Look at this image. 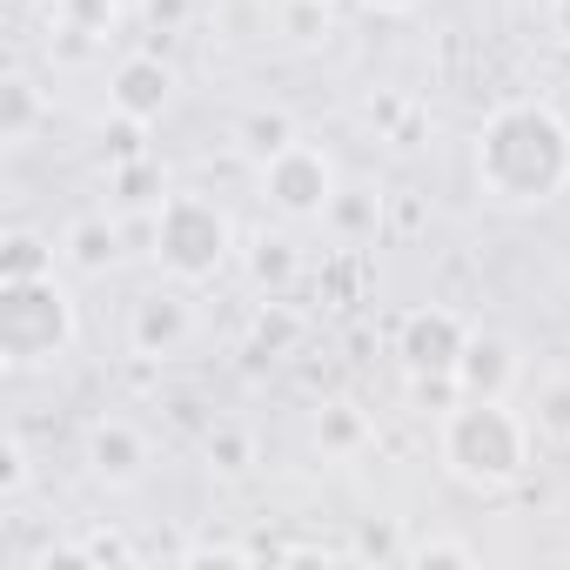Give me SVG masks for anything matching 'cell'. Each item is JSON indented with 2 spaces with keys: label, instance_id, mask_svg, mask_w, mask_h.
<instances>
[{
  "label": "cell",
  "instance_id": "1",
  "mask_svg": "<svg viewBox=\"0 0 570 570\" xmlns=\"http://www.w3.org/2000/svg\"><path fill=\"white\" fill-rule=\"evenodd\" d=\"M476 195L497 208H543L570 188V121L550 101H503L470 148Z\"/></svg>",
  "mask_w": 570,
  "mask_h": 570
},
{
  "label": "cell",
  "instance_id": "2",
  "mask_svg": "<svg viewBox=\"0 0 570 570\" xmlns=\"http://www.w3.org/2000/svg\"><path fill=\"white\" fill-rule=\"evenodd\" d=\"M537 430L510 410V396H456L436 430V456L470 490H510L530 470Z\"/></svg>",
  "mask_w": 570,
  "mask_h": 570
},
{
  "label": "cell",
  "instance_id": "3",
  "mask_svg": "<svg viewBox=\"0 0 570 570\" xmlns=\"http://www.w3.org/2000/svg\"><path fill=\"white\" fill-rule=\"evenodd\" d=\"M148 255L168 282H215L235 262V222L215 195H161V208H148Z\"/></svg>",
  "mask_w": 570,
  "mask_h": 570
},
{
  "label": "cell",
  "instance_id": "4",
  "mask_svg": "<svg viewBox=\"0 0 570 570\" xmlns=\"http://www.w3.org/2000/svg\"><path fill=\"white\" fill-rule=\"evenodd\" d=\"M81 336V309L68 296V282L55 275H28V282H0V363L8 370H35V363H61Z\"/></svg>",
  "mask_w": 570,
  "mask_h": 570
},
{
  "label": "cell",
  "instance_id": "5",
  "mask_svg": "<svg viewBox=\"0 0 570 570\" xmlns=\"http://www.w3.org/2000/svg\"><path fill=\"white\" fill-rule=\"evenodd\" d=\"M255 181H262V202L282 215V222H323L330 202L343 195V175H336V155L316 148V141H289L282 155L255 161Z\"/></svg>",
  "mask_w": 570,
  "mask_h": 570
},
{
  "label": "cell",
  "instance_id": "6",
  "mask_svg": "<svg viewBox=\"0 0 570 570\" xmlns=\"http://www.w3.org/2000/svg\"><path fill=\"white\" fill-rule=\"evenodd\" d=\"M463 343H470V323L443 303H423L396 323V363L410 383H430V376H456L463 363Z\"/></svg>",
  "mask_w": 570,
  "mask_h": 570
},
{
  "label": "cell",
  "instance_id": "7",
  "mask_svg": "<svg viewBox=\"0 0 570 570\" xmlns=\"http://www.w3.org/2000/svg\"><path fill=\"white\" fill-rule=\"evenodd\" d=\"M181 289H188V282H168V289H148V296L128 303V350H135L141 363H168V356L188 350L195 309H188Z\"/></svg>",
  "mask_w": 570,
  "mask_h": 570
},
{
  "label": "cell",
  "instance_id": "8",
  "mask_svg": "<svg viewBox=\"0 0 570 570\" xmlns=\"http://www.w3.org/2000/svg\"><path fill=\"white\" fill-rule=\"evenodd\" d=\"M168 101H175V68L161 55L115 61V75H108V115H128V121H148L155 128L168 115Z\"/></svg>",
  "mask_w": 570,
  "mask_h": 570
},
{
  "label": "cell",
  "instance_id": "9",
  "mask_svg": "<svg viewBox=\"0 0 570 570\" xmlns=\"http://www.w3.org/2000/svg\"><path fill=\"white\" fill-rule=\"evenodd\" d=\"M517 376H523L517 336H503V330H470L463 363H456V390H463V396H510Z\"/></svg>",
  "mask_w": 570,
  "mask_h": 570
},
{
  "label": "cell",
  "instance_id": "10",
  "mask_svg": "<svg viewBox=\"0 0 570 570\" xmlns=\"http://www.w3.org/2000/svg\"><path fill=\"white\" fill-rule=\"evenodd\" d=\"M88 476L108 483V490H135L148 476V436L128 416H101L88 430Z\"/></svg>",
  "mask_w": 570,
  "mask_h": 570
},
{
  "label": "cell",
  "instance_id": "11",
  "mask_svg": "<svg viewBox=\"0 0 570 570\" xmlns=\"http://www.w3.org/2000/svg\"><path fill=\"white\" fill-rule=\"evenodd\" d=\"M48 128V88L28 68L0 75V148H28Z\"/></svg>",
  "mask_w": 570,
  "mask_h": 570
},
{
  "label": "cell",
  "instance_id": "12",
  "mask_svg": "<svg viewBox=\"0 0 570 570\" xmlns=\"http://www.w3.org/2000/svg\"><path fill=\"white\" fill-rule=\"evenodd\" d=\"M61 262L75 275H115L121 268V222L108 215H75L68 235H61Z\"/></svg>",
  "mask_w": 570,
  "mask_h": 570
},
{
  "label": "cell",
  "instance_id": "13",
  "mask_svg": "<svg viewBox=\"0 0 570 570\" xmlns=\"http://www.w3.org/2000/svg\"><path fill=\"white\" fill-rule=\"evenodd\" d=\"M248 275H255V289H262V296H289V289H296V275H303L296 242H289V235H262V242L248 248Z\"/></svg>",
  "mask_w": 570,
  "mask_h": 570
},
{
  "label": "cell",
  "instance_id": "14",
  "mask_svg": "<svg viewBox=\"0 0 570 570\" xmlns=\"http://www.w3.org/2000/svg\"><path fill=\"white\" fill-rule=\"evenodd\" d=\"M61 248L41 228H8L0 235V282H28V275H55Z\"/></svg>",
  "mask_w": 570,
  "mask_h": 570
},
{
  "label": "cell",
  "instance_id": "15",
  "mask_svg": "<svg viewBox=\"0 0 570 570\" xmlns=\"http://www.w3.org/2000/svg\"><path fill=\"white\" fill-rule=\"evenodd\" d=\"M303 343V323H296V309L282 303V296H268L262 309H255V330H248V356L262 363V356H289Z\"/></svg>",
  "mask_w": 570,
  "mask_h": 570
},
{
  "label": "cell",
  "instance_id": "16",
  "mask_svg": "<svg viewBox=\"0 0 570 570\" xmlns=\"http://www.w3.org/2000/svg\"><path fill=\"white\" fill-rule=\"evenodd\" d=\"M370 443V416L356 403H323L316 410V450L323 456H356Z\"/></svg>",
  "mask_w": 570,
  "mask_h": 570
},
{
  "label": "cell",
  "instance_id": "17",
  "mask_svg": "<svg viewBox=\"0 0 570 570\" xmlns=\"http://www.w3.org/2000/svg\"><path fill=\"white\" fill-rule=\"evenodd\" d=\"M235 141H242V155H248V161H268V155H282V148L303 141V135H296V121L282 115V108H255V115H242Z\"/></svg>",
  "mask_w": 570,
  "mask_h": 570
},
{
  "label": "cell",
  "instance_id": "18",
  "mask_svg": "<svg viewBox=\"0 0 570 570\" xmlns=\"http://www.w3.org/2000/svg\"><path fill=\"white\" fill-rule=\"evenodd\" d=\"M403 563H416V570H470V563H483V550H476L470 537L430 530V537H416V543L403 550Z\"/></svg>",
  "mask_w": 570,
  "mask_h": 570
},
{
  "label": "cell",
  "instance_id": "19",
  "mask_svg": "<svg viewBox=\"0 0 570 570\" xmlns=\"http://www.w3.org/2000/svg\"><path fill=\"white\" fill-rule=\"evenodd\" d=\"M108 195L121 202V208H161V168L141 155V161H121V168H108Z\"/></svg>",
  "mask_w": 570,
  "mask_h": 570
},
{
  "label": "cell",
  "instance_id": "20",
  "mask_svg": "<svg viewBox=\"0 0 570 570\" xmlns=\"http://www.w3.org/2000/svg\"><path fill=\"white\" fill-rule=\"evenodd\" d=\"M202 456H208L215 476H248V463H255V436H248L242 423H215V430L202 436Z\"/></svg>",
  "mask_w": 570,
  "mask_h": 570
},
{
  "label": "cell",
  "instance_id": "21",
  "mask_svg": "<svg viewBox=\"0 0 570 570\" xmlns=\"http://www.w3.org/2000/svg\"><path fill=\"white\" fill-rule=\"evenodd\" d=\"M55 14H61V35L101 41V35H115V21H121V0H55Z\"/></svg>",
  "mask_w": 570,
  "mask_h": 570
},
{
  "label": "cell",
  "instance_id": "22",
  "mask_svg": "<svg viewBox=\"0 0 570 570\" xmlns=\"http://www.w3.org/2000/svg\"><path fill=\"white\" fill-rule=\"evenodd\" d=\"M75 550H81V563H88V570H128V563H141L135 537H121V530H81V537H75Z\"/></svg>",
  "mask_w": 570,
  "mask_h": 570
},
{
  "label": "cell",
  "instance_id": "23",
  "mask_svg": "<svg viewBox=\"0 0 570 570\" xmlns=\"http://www.w3.org/2000/svg\"><path fill=\"white\" fill-rule=\"evenodd\" d=\"M530 430L550 436V443H570V376H550V383L537 390V416H530Z\"/></svg>",
  "mask_w": 570,
  "mask_h": 570
},
{
  "label": "cell",
  "instance_id": "24",
  "mask_svg": "<svg viewBox=\"0 0 570 570\" xmlns=\"http://www.w3.org/2000/svg\"><path fill=\"white\" fill-rule=\"evenodd\" d=\"M323 222H330V228H343V235L356 242V235H370V228L383 222V202H376V195H350V188H343V195L330 202V215H323Z\"/></svg>",
  "mask_w": 570,
  "mask_h": 570
},
{
  "label": "cell",
  "instance_id": "25",
  "mask_svg": "<svg viewBox=\"0 0 570 570\" xmlns=\"http://www.w3.org/2000/svg\"><path fill=\"white\" fill-rule=\"evenodd\" d=\"M101 148H108V168H121V161H141V155H148V121L108 115V128H101Z\"/></svg>",
  "mask_w": 570,
  "mask_h": 570
},
{
  "label": "cell",
  "instance_id": "26",
  "mask_svg": "<svg viewBox=\"0 0 570 570\" xmlns=\"http://www.w3.org/2000/svg\"><path fill=\"white\" fill-rule=\"evenodd\" d=\"M403 537H396V523H356V537H350V557H363V563H403Z\"/></svg>",
  "mask_w": 570,
  "mask_h": 570
},
{
  "label": "cell",
  "instance_id": "27",
  "mask_svg": "<svg viewBox=\"0 0 570 570\" xmlns=\"http://www.w3.org/2000/svg\"><path fill=\"white\" fill-rule=\"evenodd\" d=\"M282 28H289V41H303V48L330 41V0H289V8H282Z\"/></svg>",
  "mask_w": 570,
  "mask_h": 570
},
{
  "label": "cell",
  "instance_id": "28",
  "mask_svg": "<svg viewBox=\"0 0 570 570\" xmlns=\"http://www.w3.org/2000/svg\"><path fill=\"white\" fill-rule=\"evenodd\" d=\"M383 222H390L396 235H423V228H430V195H423V188H396V195L383 202Z\"/></svg>",
  "mask_w": 570,
  "mask_h": 570
},
{
  "label": "cell",
  "instance_id": "29",
  "mask_svg": "<svg viewBox=\"0 0 570 570\" xmlns=\"http://www.w3.org/2000/svg\"><path fill=\"white\" fill-rule=\"evenodd\" d=\"M21 497H28V443L0 436V503H21Z\"/></svg>",
  "mask_w": 570,
  "mask_h": 570
},
{
  "label": "cell",
  "instance_id": "30",
  "mask_svg": "<svg viewBox=\"0 0 570 570\" xmlns=\"http://www.w3.org/2000/svg\"><path fill=\"white\" fill-rule=\"evenodd\" d=\"M423 128H430V115H423V101H410L403 121L390 128V141H396V148H423Z\"/></svg>",
  "mask_w": 570,
  "mask_h": 570
},
{
  "label": "cell",
  "instance_id": "31",
  "mask_svg": "<svg viewBox=\"0 0 570 570\" xmlns=\"http://www.w3.org/2000/svg\"><path fill=\"white\" fill-rule=\"evenodd\" d=\"M188 8H195V0H148V8H141V14H148V21H155L161 35H175V28L188 21Z\"/></svg>",
  "mask_w": 570,
  "mask_h": 570
},
{
  "label": "cell",
  "instance_id": "32",
  "mask_svg": "<svg viewBox=\"0 0 570 570\" xmlns=\"http://www.w3.org/2000/svg\"><path fill=\"white\" fill-rule=\"evenodd\" d=\"M403 108H410V101H403V95H370V121H376V128H383V135H390V128H396V121H403Z\"/></svg>",
  "mask_w": 570,
  "mask_h": 570
},
{
  "label": "cell",
  "instance_id": "33",
  "mask_svg": "<svg viewBox=\"0 0 570 570\" xmlns=\"http://www.w3.org/2000/svg\"><path fill=\"white\" fill-rule=\"evenodd\" d=\"M370 14H383V21H403V14H416V8H430V0H363Z\"/></svg>",
  "mask_w": 570,
  "mask_h": 570
},
{
  "label": "cell",
  "instance_id": "34",
  "mask_svg": "<svg viewBox=\"0 0 570 570\" xmlns=\"http://www.w3.org/2000/svg\"><path fill=\"white\" fill-rule=\"evenodd\" d=\"M550 28H557V41L570 48V0H550Z\"/></svg>",
  "mask_w": 570,
  "mask_h": 570
},
{
  "label": "cell",
  "instance_id": "35",
  "mask_svg": "<svg viewBox=\"0 0 570 570\" xmlns=\"http://www.w3.org/2000/svg\"><path fill=\"white\" fill-rule=\"evenodd\" d=\"M141 8H148V0H121V14H141Z\"/></svg>",
  "mask_w": 570,
  "mask_h": 570
},
{
  "label": "cell",
  "instance_id": "36",
  "mask_svg": "<svg viewBox=\"0 0 570 570\" xmlns=\"http://www.w3.org/2000/svg\"><path fill=\"white\" fill-rule=\"evenodd\" d=\"M330 8H336V0H330Z\"/></svg>",
  "mask_w": 570,
  "mask_h": 570
}]
</instances>
